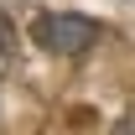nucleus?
Wrapping results in <instances>:
<instances>
[{
    "label": "nucleus",
    "mask_w": 135,
    "mask_h": 135,
    "mask_svg": "<svg viewBox=\"0 0 135 135\" xmlns=\"http://www.w3.org/2000/svg\"><path fill=\"white\" fill-rule=\"evenodd\" d=\"M31 42H42L47 52H57V57H78V52H88L94 42H104V26L88 16H73V11H42V16L31 21Z\"/></svg>",
    "instance_id": "1"
},
{
    "label": "nucleus",
    "mask_w": 135,
    "mask_h": 135,
    "mask_svg": "<svg viewBox=\"0 0 135 135\" xmlns=\"http://www.w3.org/2000/svg\"><path fill=\"white\" fill-rule=\"evenodd\" d=\"M11 42H16V21H11V16H5V11H0V52L11 47Z\"/></svg>",
    "instance_id": "2"
},
{
    "label": "nucleus",
    "mask_w": 135,
    "mask_h": 135,
    "mask_svg": "<svg viewBox=\"0 0 135 135\" xmlns=\"http://www.w3.org/2000/svg\"><path fill=\"white\" fill-rule=\"evenodd\" d=\"M114 135H135V109H130L125 119H119V130H114Z\"/></svg>",
    "instance_id": "3"
}]
</instances>
